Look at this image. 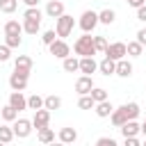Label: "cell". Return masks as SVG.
Listing matches in <instances>:
<instances>
[{"label":"cell","instance_id":"1","mask_svg":"<svg viewBox=\"0 0 146 146\" xmlns=\"http://www.w3.org/2000/svg\"><path fill=\"white\" fill-rule=\"evenodd\" d=\"M73 52L80 55V57H94V55H98L96 48H94V36H91V34L78 36L75 43H73Z\"/></svg>","mask_w":146,"mask_h":146},{"label":"cell","instance_id":"2","mask_svg":"<svg viewBox=\"0 0 146 146\" xmlns=\"http://www.w3.org/2000/svg\"><path fill=\"white\" fill-rule=\"evenodd\" d=\"M57 21V25H55V32H57V36L59 39H66L71 32H73V27H75V21H73V16L71 14H62L59 18H55Z\"/></svg>","mask_w":146,"mask_h":146},{"label":"cell","instance_id":"3","mask_svg":"<svg viewBox=\"0 0 146 146\" xmlns=\"http://www.w3.org/2000/svg\"><path fill=\"white\" fill-rule=\"evenodd\" d=\"M78 25H80V30H82L84 34H91V32H94V27L98 25V11H91V9L82 11V16H80Z\"/></svg>","mask_w":146,"mask_h":146},{"label":"cell","instance_id":"4","mask_svg":"<svg viewBox=\"0 0 146 146\" xmlns=\"http://www.w3.org/2000/svg\"><path fill=\"white\" fill-rule=\"evenodd\" d=\"M48 50H50V55L57 57V59H64V57L71 55V46H68L64 39H55V41L48 46Z\"/></svg>","mask_w":146,"mask_h":146},{"label":"cell","instance_id":"5","mask_svg":"<svg viewBox=\"0 0 146 146\" xmlns=\"http://www.w3.org/2000/svg\"><path fill=\"white\" fill-rule=\"evenodd\" d=\"M32 121L30 119H16L14 121V125H11V130H14V137H18V139H25V137H30V132H32Z\"/></svg>","mask_w":146,"mask_h":146},{"label":"cell","instance_id":"6","mask_svg":"<svg viewBox=\"0 0 146 146\" xmlns=\"http://www.w3.org/2000/svg\"><path fill=\"white\" fill-rule=\"evenodd\" d=\"M105 57H110V59H114V62H119V59H123L125 57V43L123 41H114V43H107V48H105V52H103Z\"/></svg>","mask_w":146,"mask_h":146},{"label":"cell","instance_id":"7","mask_svg":"<svg viewBox=\"0 0 146 146\" xmlns=\"http://www.w3.org/2000/svg\"><path fill=\"white\" fill-rule=\"evenodd\" d=\"M14 71L21 73V75H25V78H30V73H32V57L18 55V57L14 59Z\"/></svg>","mask_w":146,"mask_h":146},{"label":"cell","instance_id":"8","mask_svg":"<svg viewBox=\"0 0 146 146\" xmlns=\"http://www.w3.org/2000/svg\"><path fill=\"white\" fill-rule=\"evenodd\" d=\"M94 87H96V84H94L91 75H80V78L75 80V91H78L80 96H87V94H89Z\"/></svg>","mask_w":146,"mask_h":146},{"label":"cell","instance_id":"9","mask_svg":"<svg viewBox=\"0 0 146 146\" xmlns=\"http://www.w3.org/2000/svg\"><path fill=\"white\" fill-rule=\"evenodd\" d=\"M48 123H50V112H48L46 107L36 110V112H34V116H32V125H34L36 130H41V128H46Z\"/></svg>","mask_w":146,"mask_h":146},{"label":"cell","instance_id":"10","mask_svg":"<svg viewBox=\"0 0 146 146\" xmlns=\"http://www.w3.org/2000/svg\"><path fill=\"white\" fill-rule=\"evenodd\" d=\"M9 105H11L16 112L27 110V98L23 96V91H11V94H9Z\"/></svg>","mask_w":146,"mask_h":146},{"label":"cell","instance_id":"11","mask_svg":"<svg viewBox=\"0 0 146 146\" xmlns=\"http://www.w3.org/2000/svg\"><path fill=\"white\" fill-rule=\"evenodd\" d=\"M62 14H64V2L62 0H50L46 5V16L48 18H59Z\"/></svg>","mask_w":146,"mask_h":146},{"label":"cell","instance_id":"12","mask_svg":"<svg viewBox=\"0 0 146 146\" xmlns=\"http://www.w3.org/2000/svg\"><path fill=\"white\" fill-rule=\"evenodd\" d=\"M9 87H11V91H25V87H27V78L14 71V73L9 75Z\"/></svg>","mask_w":146,"mask_h":146},{"label":"cell","instance_id":"13","mask_svg":"<svg viewBox=\"0 0 146 146\" xmlns=\"http://www.w3.org/2000/svg\"><path fill=\"white\" fill-rule=\"evenodd\" d=\"M96 71H98V62H96L94 57H80V73L91 75V73H96Z\"/></svg>","mask_w":146,"mask_h":146},{"label":"cell","instance_id":"14","mask_svg":"<svg viewBox=\"0 0 146 146\" xmlns=\"http://www.w3.org/2000/svg\"><path fill=\"white\" fill-rule=\"evenodd\" d=\"M94 112H96V116L107 119V116L114 112V105H112L110 100H100V103H96V105H94Z\"/></svg>","mask_w":146,"mask_h":146},{"label":"cell","instance_id":"15","mask_svg":"<svg viewBox=\"0 0 146 146\" xmlns=\"http://www.w3.org/2000/svg\"><path fill=\"white\" fill-rule=\"evenodd\" d=\"M59 141L62 144H75V139H78V130L75 128H71V125H66V128H62L59 130Z\"/></svg>","mask_w":146,"mask_h":146},{"label":"cell","instance_id":"16","mask_svg":"<svg viewBox=\"0 0 146 146\" xmlns=\"http://www.w3.org/2000/svg\"><path fill=\"white\" fill-rule=\"evenodd\" d=\"M114 75H119V78H130L132 75V64L123 57V59H119L116 62V71H114Z\"/></svg>","mask_w":146,"mask_h":146},{"label":"cell","instance_id":"17","mask_svg":"<svg viewBox=\"0 0 146 146\" xmlns=\"http://www.w3.org/2000/svg\"><path fill=\"white\" fill-rule=\"evenodd\" d=\"M98 71L110 78V75H114V71H116V62L110 59V57H103V62H98Z\"/></svg>","mask_w":146,"mask_h":146},{"label":"cell","instance_id":"18","mask_svg":"<svg viewBox=\"0 0 146 146\" xmlns=\"http://www.w3.org/2000/svg\"><path fill=\"white\" fill-rule=\"evenodd\" d=\"M119 130H121V135H123V137H137V135H139V123L132 119V121H125Z\"/></svg>","mask_w":146,"mask_h":146},{"label":"cell","instance_id":"19","mask_svg":"<svg viewBox=\"0 0 146 146\" xmlns=\"http://www.w3.org/2000/svg\"><path fill=\"white\" fill-rule=\"evenodd\" d=\"M39 135H36V139H39V144L41 146H46V144H50V141H55V130L52 128H41V130H36Z\"/></svg>","mask_w":146,"mask_h":146},{"label":"cell","instance_id":"20","mask_svg":"<svg viewBox=\"0 0 146 146\" xmlns=\"http://www.w3.org/2000/svg\"><path fill=\"white\" fill-rule=\"evenodd\" d=\"M62 68L66 71V73H75V71H80V59L78 57H64L62 59Z\"/></svg>","mask_w":146,"mask_h":146},{"label":"cell","instance_id":"21","mask_svg":"<svg viewBox=\"0 0 146 146\" xmlns=\"http://www.w3.org/2000/svg\"><path fill=\"white\" fill-rule=\"evenodd\" d=\"M39 30H41V21H30V18H23V32L25 34H39Z\"/></svg>","mask_w":146,"mask_h":146},{"label":"cell","instance_id":"22","mask_svg":"<svg viewBox=\"0 0 146 146\" xmlns=\"http://www.w3.org/2000/svg\"><path fill=\"white\" fill-rule=\"evenodd\" d=\"M121 110H123V114H125L128 121H132V119L139 116V105H137V103H123Z\"/></svg>","mask_w":146,"mask_h":146},{"label":"cell","instance_id":"23","mask_svg":"<svg viewBox=\"0 0 146 146\" xmlns=\"http://www.w3.org/2000/svg\"><path fill=\"white\" fill-rule=\"evenodd\" d=\"M43 107H46L48 112L59 110V107H62V98H59V96H55V94H50V96H46V98H43Z\"/></svg>","mask_w":146,"mask_h":146},{"label":"cell","instance_id":"24","mask_svg":"<svg viewBox=\"0 0 146 146\" xmlns=\"http://www.w3.org/2000/svg\"><path fill=\"white\" fill-rule=\"evenodd\" d=\"M114 21H116L114 9H103V11H98V23H103V25H112Z\"/></svg>","mask_w":146,"mask_h":146},{"label":"cell","instance_id":"25","mask_svg":"<svg viewBox=\"0 0 146 146\" xmlns=\"http://www.w3.org/2000/svg\"><path fill=\"white\" fill-rule=\"evenodd\" d=\"M110 121H112V125H116V128H121L128 119H125V114H123V110L121 107H114V112L110 114Z\"/></svg>","mask_w":146,"mask_h":146},{"label":"cell","instance_id":"26","mask_svg":"<svg viewBox=\"0 0 146 146\" xmlns=\"http://www.w3.org/2000/svg\"><path fill=\"white\" fill-rule=\"evenodd\" d=\"M0 114H2V119H5L7 123H14V121L18 119V112H16V110H14V107H11L9 103H7V105H5L2 110H0Z\"/></svg>","mask_w":146,"mask_h":146},{"label":"cell","instance_id":"27","mask_svg":"<svg viewBox=\"0 0 146 146\" xmlns=\"http://www.w3.org/2000/svg\"><path fill=\"white\" fill-rule=\"evenodd\" d=\"M141 50H144V46H141L139 41H130V43H125V55H130V57H139Z\"/></svg>","mask_w":146,"mask_h":146},{"label":"cell","instance_id":"28","mask_svg":"<svg viewBox=\"0 0 146 146\" xmlns=\"http://www.w3.org/2000/svg\"><path fill=\"white\" fill-rule=\"evenodd\" d=\"M21 32H23V23H18V21L5 23V34H21Z\"/></svg>","mask_w":146,"mask_h":146},{"label":"cell","instance_id":"29","mask_svg":"<svg viewBox=\"0 0 146 146\" xmlns=\"http://www.w3.org/2000/svg\"><path fill=\"white\" fill-rule=\"evenodd\" d=\"M23 18H30V21H41V18H43V11H41L39 7H27V9H25V14H23Z\"/></svg>","mask_w":146,"mask_h":146},{"label":"cell","instance_id":"30","mask_svg":"<svg viewBox=\"0 0 146 146\" xmlns=\"http://www.w3.org/2000/svg\"><path fill=\"white\" fill-rule=\"evenodd\" d=\"M18 7V0H0V11L2 14H14Z\"/></svg>","mask_w":146,"mask_h":146},{"label":"cell","instance_id":"31","mask_svg":"<svg viewBox=\"0 0 146 146\" xmlns=\"http://www.w3.org/2000/svg\"><path fill=\"white\" fill-rule=\"evenodd\" d=\"M89 96L94 98V103H100V100H107V91H105L103 87H94V89L89 91Z\"/></svg>","mask_w":146,"mask_h":146},{"label":"cell","instance_id":"32","mask_svg":"<svg viewBox=\"0 0 146 146\" xmlns=\"http://www.w3.org/2000/svg\"><path fill=\"white\" fill-rule=\"evenodd\" d=\"M14 139V130H11V125H0V141L2 144H9Z\"/></svg>","mask_w":146,"mask_h":146},{"label":"cell","instance_id":"33","mask_svg":"<svg viewBox=\"0 0 146 146\" xmlns=\"http://www.w3.org/2000/svg\"><path fill=\"white\" fill-rule=\"evenodd\" d=\"M41 107H43V98H41V96L34 94V96L27 98V110H34V112H36V110H41Z\"/></svg>","mask_w":146,"mask_h":146},{"label":"cell","instance_id":"34","mask_svg":"<svg viewBox=\"0 0 146 146\" xmlns=\"http://www.w3.org/2000/svg\"><path fill=\"white\" fill-rule=\"evenodd\" d=\"M94 105H96V103H94V98H91L89 94H87V96H80V100H78V107H80V110H94Z\"/></svg>","mask_w":146,"mask_h":146},{"label":"cell","instance_id":"35","mask_svg":"<svg viewBox=\"0 0 146 146\" xmlns=\"http://www.w3.org/2000/svg\"><path fill=\"white\" fill-rule=\"evenodd\" d=\"M5 46L18 48V46H21V34H5Z\"/></svg>","mask_w":146,"mask_h":146},{"label":"cell","instance_id":"36","mask_svg":"<svg viewBox=\"0 0 146 146\" xmlns=\"http://www.w3.org/2000/svg\"><path fill=\"white\" fill-rule=\"evenodd\" d=\"M55 39H59V36H57V32H55V30H46V32H43V34H41V41H43V46H50V43H52V41H55Z\"/></svg>","mask_w":146,"mask_h":146},{"label":"cell","instance_id":"37","mask_svg":"<svg viewBox=\"0 0 146 146\" xmlns=\"http://www.w3.org/2000/svg\"><path fill=\"white\" fill-rule=\"evenodd\" d=\"M94 48H96V52H105L107 39H105V36H94Z\"/></svg>","mask_w":146,"mask_h":146},{"label":"cell","instance_id":"38","mask_svg":"<svg viewBox=\"0 0 146 146\" xmlns=\"http://www.w3.org/2000/svg\"><path fill=\"white\" fill-rule=\"evenodd\" d=\"M9 57H11V48L2 43V46H0V62H7Z\"/></svg>","mask_w":146,"mask_h":146},{"label":"cell","instance_id":"39","mask_svg":"<svg viewBox=\"0 0 146 146\" xmlns=\"http://www.w3.org/2000/svg\"><path fill=\"white\" fill-rule=\"evenodd\" d=\"M96 146H119V144H116V139H112V137H100V139L96 141Z\"/></svg>","mask_w":146,"mask_h":146},{"label":"cell","instance_id":"40","mask_svg":"<svg viewBox=\"0 0 146 146\" xmlns=\"http://www.w3.org/2000/svg\"><path fill=\"white\" fill-rule=\"evenodd\" d=\"M137 21H141V23H146V5H141V7H137Z\"/></svg>","mask_w":146,"mask_h":146},{"label":"cell","instance_id":"41","mask_svg":"<svg viewBox=\"0 0 146 146\" xmlns=\"http://www.w3.org/2000/svg\"><path fill=\"white\" fill-rule=\"evenodd\" d=\"M135 41H139L141 46H146V27H141V30L137 32V39H135Z\"/></svg>","mask_w":146,"mask_h":146},{"label":"cell","instance_id":"42","mask_svg":"<svg viewBox=\"0 0 146 146\" xmlns=\"http://www.w3.org/2000/svg\"><path fill=\"white\" fill-rule=\"evenodd\" d=\"M123 146H141V144L137 141V137H125V141H123Z\"/></svg>","mask_w":146,"mask_h":146},{"label":"cell","instance_id":"43","mask_svg":"<svg viewBox=\"0 0 146 146\" xmlns=\"http://www.w3.org/2000/svg\"><path fill=\"white\" fill-rule=\"evenodd\" d=\"M125 2H128L130 7H135V9H137V7H141V5H146V0H125Z\"/></svg>","mask_w":146,"mask_h":146},{"label":"cell","instance_id":"44","mask_svg":"<svg viewBox=\"0 0 146 146\" xmlns=\"http://www.w3.org/2000/svg\"><path fill=\"white\" fill-rule=\"evenodd\" d=\"M23 2H25L27 7H36V5H39V0H23Z\"/></svg>","mask_w":146,"mask_h":146},{"label":"cell","instance_id":"45","mask_svg":"<svg viewBox=\"0 0 146 146\" xmlns=\"http://www.w3.org/2000/svg\"><path fill=\"white\" fill-rule=\"evenodd\" d=\"M46 146H66V144H62V141L57 139V141H50V144H46Z\"/></svg>","mask_w":146,"mask_h":146},{"label":"cell","instance_id":"46","mask_svg":"<svg viewBox=\"0 0 146 146\" xmlns=\"http://www.w3.org/2000/svg\"><path fill=\"white\" fill-rule=\"evenodd\" d=\"M139 132H144V135H146V119H144V123L139 125Z\"/></svg>","mask_w":146,"mask_h":146},{"label":"cell","instance_id":"47","mask_svg":"<svg viewBox=\"0 0 146 146\" xmlns=\"http://www.w3.org/2000/svg\"><path fill=\"white\" fill-rule=\"evenodd\" d=\"M141 146H146V139H144V144H141Z\"/></svg>","mask_w":146,"mask_h":146},{"label":"cell","instance_id":"48","mask_svg":"<svg viewBox=\"0 0 146 146\" xmlns=\"http://www.w3.org/2000/svg\"><path fill=\"white\" fill-rule=\"evenodd\" d=\"M66 146H75V144H66Z\"/></svg>","mask_w":146,"mask_h":146},{"label":"cell","instance_id":"49","mask_svg":"<svg viewBox=\"0 0 146 146\" xmlns=\"http://www.w3.org/2000/svg\"><path fill=\"white\" fill-rule=\"evenodd\" d=\"M0 146H7V144H2V141H0Z\"/></svg>","mask_w":146,"mask_h":146},{"label":"cell","instance_id":"50","mask_svg":"<svg viewBox=\"0 0 146 146\" xmlns=\"http://www.w3.org/2000/svg\"><path fill=\"white\" fill-rule=\"evenodd\" d=\"M96 2H103V0H96Z\"/></svg>","mask_w":146,"mask_h":146}]
</instances>
